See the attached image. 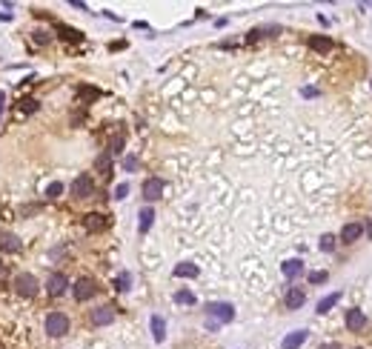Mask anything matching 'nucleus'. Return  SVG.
Returning <instances> with one entry per match:
<instances>
[{"label": "nucleus", "mask_w": 372, "mask_h": 349, "mask_svg": "<svg viewBox=\"0 0 372 349\" xmlns=\"http://www.w3.org/2000/svg\"><path fill=\"white\" fill-rule=\"evenodd\" d=\"M89 318H92L95 327H106V323L115 320V306H95V309L89 312Z\"/></svg>", "instance_id": "9"}, {"label": "nucleus", "mask_w": 372, "mask_h": 349, "mask_svg": "<svg viewBox=\"0 0 372 349\" xmlns=\"http://www.w3.org/2000/svg\"><path fill=\"white\" fill-rule=\"evenodd\" d=\"M55 29L60 32V37H63V40H72V43H78V40L83 37L81 29H72V26H66V23H55Z\"/></svg>", "instance_id": "20"}, {"label": "nucleus", "mask_w": 372, "mask_h": 349, "mask_svg": "<svg viewBox=\"0 0 372 349\" xmlns=\"http://www.w3.org/2000/svg\"><path fill=\"white\" fill-rule=\"evenodd\" d=\"M3 106H6V92H0V115H3Z\"/></svg>", "instance_id": "35"}, {"label": "nucleus", "mask_w": 372, "mask_h": 349, "mask_svg": "<svg viewBox=\"0 0 372 349\" xmlns=\"http://www.w3.org/2000/svg\"><path fill=\"white\" fill-rule=\"evenodd\" d=\"M37 106H40V103H37L35 97H23L20 101V112H26V115H29V112H37Z\"/></svg>", "instance_id": "29"}, {"label": "nucleus", "mask_w": 372, "mask_h": 349, "mask_svg": "<svg viewBox=\"0 0 372 349\" xmlns=\"http://www.w3.org/2000/svg\"><path fill=\"white\" fill-rule=\"evenodd\" d=\"M0 249L9 252V255H17L20 252V240H17L12 232H0Z\"/></svg>", "instance_id": "16"}, {"label": "nucleus", "mask_w": 372, "mask_h": 349, "mask_svg": "<svg viewBox=\"0 0 372 349\" xmlns=\"http://www.w3.org/2000/svg\"><path fill=\"white\" fill-rule=\"evenodd\" d=\"M163 189H166L163 178H146L143 181V201H158L163 195Z\"/></svg>", "instance_id": "7"}, {"label": "nucleus", "mask_w": 372, "mask_h": 349, "mask_svg": "<svg viewBox=\"0 0 372 349\" xmlns=\"http://www.w3.org/2000/svg\"><path fill=\"white\" fill-rule=\"evenodd\" d=\"M123 143H126L123 132H117L115 138L109 140V155H120V152H123Z\"/></svg>", "instance_id": "24"}, {"label": "nucleus", "mask_w": 372, "mask_h": 349, "mask_svg": "<svg viewBox=\"0 0 372 349\" xmlns=\"http://www.w3.org/2000/svg\"><path fill=\"white\" fill-rule=\"evenodd\" d=\"M281 272H284L289 281H295V278H301L304 275V263L298 261V258H292V261H284L281 263Z\"/></svg>", "instance_id": "15"}, {"label": "nucleus", "mask_w": 372, "mask_h": 349, "mask_svg": "<svg viewBox=\"0 0 372 349\" xmlns=\"http://www.w3.org/2000/svg\"><path fill=\"white\" fill-rule=\"evenodd\" d=\"M197 272H201V269H197L195 263L183 261V263H178L175 269H172V275H175V278H197Z\"/></svg>", "instance_id": "19"}, {"label": "nucleus", "mask_w": 372, "mask_h": 349, "mask_svg": "<svg viewBox=\"0 0 372 349\" xmlns=\"http://www.w3.org/2000/svg\"><path fill=\"white\" fill-rule=\"evenodd\" d=\"M115 286L120 292H129L132 289V275H129V272H120V275L115 278Z\"/></svg>", "instance_id": "25"}, {"label": "nucleus", "mask_w": 372, "mask_h": 349, "mask_svg": "<svg viewBox=\"0 0 372 349\" xmlns=\"http://www.w3.org/2000/svg\"><path fill=\"white\" fill-rule=\"evenodd\" d=\"M69 332V318L63 312H49L46 315V335L52 338H63Z\"/></svg>", "instance_id": "3"}, {"label": "nucleus", "mask_w": 372, "mask_h": 349, "mask_svg": "<svg viewBox=\"0 0 372 349\" xmlns=\"http://www.w3.org/2000/svg\"><path fill=\"white\" fill-rule=\"evenodd\" d=\"M338 301H341V292H332V295H327V298L318 301V306H315V312L318 315H327L332 306H338Z\"/></svg>", "instance_id": "18"}, {"label": "nucleus", "mask_w": 372, "mask_h": 349, "mask_svg": "<svg viewBox=\"0 0 372 349\" xmlns=\"http://www.w3.org/2000/svg\"><path fill=\"white\" fill-rule=\"evenodd\" d=\"M95 292H97V284L92 281V278H78V284L72 286V295L78 304H83V301L89 298H95Z\"/></svg>", "instance_id": "4"}, {"label": "nucleus", "mask_w": 372, "mask_h": 349, "mask_svg": "<svg viewBox=\"0 0 372 349\" xmlns=\"http://www.w3.org/2000/svg\"><path fill=\"white\" fill-rule=\"evenodd\" d=\"M318 349H341V343H321Z\"/></svg>", "instance_id": "34"}, {"label": "nucleus", "mask_w": 372, "mask_h": 349, "mask_svg": "<svg viewBox=\"0 0 372 349\" xmlns=\"http://www.w3.org/2000/svg\"><path fill=\"white\" fill-rule=\"evenodd\" d=\"M78 97L81 101H95V97H101V89H95V86H78Z\"/></svg>", "instance_id": "22"}, {"label": "nucleus", "mask_w": 372, "mask_h": 349, "mask_svg": "<svg viewBox=\"0 0 372 349\" xmlns=\"http://www.w3.org/2000/svg\"><path fill=\"white\" fill-rule=\"evenodd\" d=\"M361 235H364V226H361V223H346L341 229V240H343V243H355V240H361Z\"/></svg>", "instance_id": "14"}, {"label": "nucleus", "mask_w": 372, "mask_h": 349, "mask_svg": "<svg viewBox=\"0 0 372 349\" xmlns=\"http://www.w3.org/2000/svg\"><path fill=\"white\" fill-rule=\"evenodd\" d=\"M32 40H35L37 46H46V43L52 40V35H49L46 29H37V32H32Z\"/></svg>", "instance_id": "27"}, {"label": "nucleus", "mask_w": 372, "mask_h": 349, "mask_svg": "<svg viewBox=\"0 0 372 349\" xmlns=\"http://www.w3.org/2000/svg\"><path fill=\"white\" fill-rule=\"evenodd\" d=\"M109 215H103V212H89L83 215V229L86 232H103V229H109Z\"/></svg>", "instance_id": "6"}, {"label": "nucleus", "mask_w": 372, "mask_h": 349, "mask_svg": "<svg viewBox=\"0 0 372 349\" xmlns=\"http://www.w3.org/2000/svg\"><path fill=\"white\" fill-rule=\"evenodd\" d=\"M66 289H69V281H66L63 272H55V275H52L49 281H46V292H49L52 298H60V295H63Z\"/></svg>", "instance_id": "8"}, {"label": "nucleus", "mask_w": 372, "mask_h": 349, "mask_svg": "<svg viewBox=\"0 0 372 349\" xmlns=\"http://www.w3.org/2000/svg\"><path fill=\"white\" fill-rule=\"evenodd\" d=\"M97 169H101L103 174H112V158H109V152L106 155H101V158H97V163H95Z\"/></svg>", "instance_id": "26"}, {"label": "nucleus", "mask_w": 372, "mask_h": 349, "mask_svg": "<svg viewBox=\"0 0 372 349\" xmlns=\"http://www.w3.org/2000/svg\"><path fill=\"white\" fill-rule=\"evenodd\" d=\"M204 312L209 315V320H215V323H229V320L235 318V306L227 304V301H212V304L204 306Z\"/></svg>", "instance_id": "1"}, {"label": "nucleus", "mask_w": 372, "mask_h": 349, "mask_svg": "<svg viewBox=\"0 0 372 349\" xmlns=\"http://www.w3.org/2000/svg\"><path fill=\"white\" fill-rule=\"evenodd\" d=\"M60 192H63V183H60V181H55V183H49V186H46V197H52V201H55V197H60Z\"/></svg>", "instance_id": "28"}, {"label": "nucleus", "mask_w": 372, "mask_h": 349, "mask_svg": "<svg viewBox=\"0 0 372 349\" xmlns=\"http://www.w3.org/2000/svg\"><path fill=\"white\" fill-rule=\"evenodd\" d=\"M307 329H298V332H289L284 338V341H281V349H301L304 346V341H307Z\"/></svg>", "instance_id": "13"}, {"label": "nucleus", "mask_w": 372, "mask_h": 349, "mask_svg": "<svg viewBox=\"0 0 372 349\" xmlns=\"http://www.w3.org/2000/svg\"><path fill=\"white\" fill-rule=\"evenodd\" d=\"M309 49L321 52V55H329V52H335V43H332V37H324V35H312V37H309Z\"/></svg>", "instance_id": "11"}, {"label": "nucleus", "mask_w": 372, "mask_h": 349, "mask_svg": "<svg viewBox=\"0 0 372 349\" xmlns=\"http://www.w3.org/2000/svg\"><path fill=\"white\" fill-rule=\"evenodd\" d=\"M327 281H329V272H324V269L321 272H309V284L312 286L315 284H327Z\"/></svg>", "instance_id": "30"}, {"label": "nucleus", "mask_w": 372, "mask_h": 349, "mask_svg": "<svg viewBox=\"0 0 372 349\" xmlns=\"http://www.w3.org/2000/svg\"><path fill=\"white\" fill-rule=\"evenodd\" d=\"M152 338H155L158 343L166 338V320H163L161 315H152Z\"/></svg>", "instance_id": "21"}, {"label": "nucleus", "mask_w": 372, "mask_h": 349, "mask_svg": "<svg viewBox=\"0 0 372 349\" xmlns=\"http://www.w3.org/2000/svg\"><path fill=\"white\" fill-rule=\"evenodd\" d=\"M138 218H140V223H138V232H140V235H146V232H149V229H152V220H155V209H152V206H143V209H140V215H138Z\"/></svg>", "instance_id": "17"}, {"label": "nucleus", "mask_w": 372, "mask_h": 349, "mask_svg": "<svg viewBox=\"0 0 372 349\" xmlns=\"http://www.w3.org/2000/svg\"><path fill=\"white\" fill-rule=\"evenodd\" d=\"M284 304H286V309H301V306L307 304V292H304V289H298V286H292V289L286 292Z\"/></svg>", "instance_id": "10"}, {"label": "nucleus", "mask_w": 372, "mask_h": 349, "mask_svg": "<svg viewBox=\"0 0 372 349\" xmlns=\"http://www.w3.org/2000/svg\"><path fill=\"white\" fill-rule=\"evenodd\" d=\"M92 195H95V181L89 174H78L72 181V197L83 201V197H92Z\"/></svg>", "instance_id": "5"}, {"label": "nucleus", "mask_w": 372, "mask_h": 349, "mask_svg": "<svg viewBox=\"0 0 372 349\" xmlns=\"http://www.w3.org/2000/svg\"><path fill=\"white\" fill-rule=\"evenodd\" d=\"M12 286H15V292L20 295V298H35L37 289H40V284H37V278L32 275V272H20V275H15Z\"/></svg>", "instance_id": "2"}, {"label": "nucleus", "mask_w": 372, "mask_h": 349, "mask_svg": "<svg viewBox=\"0 0 372 349\" xmlns=\"http://www.w3.org/2000/svg\"><path fill=\"white\" fill-rule=\"evenodd\" d=\"M366 327V318H364V312H361V309H350V312H346V329H350V332H361V329Z\"/></svg>", "instance_id": "12"}, {"label": "nucleus", "mask_w": 372, "mask_h": 349, "mask_svg": "<svg viewBox=\"0 0 372 349\" xmlns=\"http://www.w3.org/2000/svg\"><path fill=\"white\" fill-rule=\"evenodd\" d=\"M321 249H324V252H332V249H335V235H324V238H321Z\"/></svg>", "instance_id": "31"}, {"label": "nucleus", "mask_w": 372, "mask_h": 349, "mask_svg": "<svg viewBox=\"0 0 372 349\" xmlns=\"http://www.w3.org/2000/svg\"><path fill=\"white\" fill-rule=\"evenodd\" d=\"M123 166H126V169H129V172H135V169H138V166H140V160H138V158H135V155H129V158H123Z\"/></svg>", "instance_id": "32"}, {"label": "nucleus", "mask_w": 372, "mask_h": 349, "mask_svg": "<svg viewBox=\"0 0 372 349\" xmlns=\"http://www.w3.org/2000/svg\"><path fill=\"white\" fill-rule=\"evenodd\" d=\"M369 238H372V220H369Z\"/></svg>", "instance_id": "36"}, {"label": "nucleus", "mask_w": 372, "mask_h": 349, "mask_svg": "<svg viewBox=\"0 0 372 349\" xmlns=\"http://www.w3.org/2000/svg\"><path fill=\"white\" fill-rule=\"evenodd\" d=\"M175 304H181V306H195V295H192L189 289H178L175 292Z\"/></svg>", "instance_id": "23"}, {"label": "nucleus", "mask_w": 372, "mask_h": 349, "mask_svg": "<svg viewBox=\"0 0 372 349\" xmlns=\"http://www.w3.org/2000/svg\"><path fill=\"white\" fill-rule=\"evenodd\" d=\"M126 195H129V183H120V186L115 189V197H117V201H123Z\"/></svg>", "instance_id": "33"}]
</instances>
